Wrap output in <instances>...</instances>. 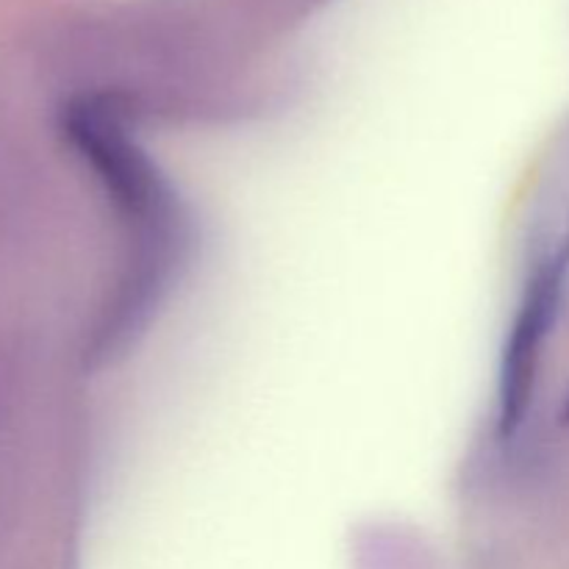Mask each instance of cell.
Here are the masks:
<instances>
[{
  "label": "cell",
  "instance_id": "1",
  "mask_svg": "<svg viewBox=\"0 0 569 569\" xmlns=\"http://www.w3.org/2000/svg\"><path fill=\"white\" fill-rule=\"evenodd\" d=\"M569 283V228L556 237L533 267L522 295L520 311L506 342L503 372H500V433L511 437L526 420L528 403L533 398L539 361L550 331L556 328Z\"/></svg>",
  "mask_w": 569,
  "mask_h": 569
},
{
  "label": "cell",
  "instance_id": "2",
  "mask_svg": "<svg viewBox=\"0 0 569 569\" xmlns=\"http://www.w3.org/2000/svg\"><path fill=\"white\" fill-rule=\"evenodd\" d=\"M567 420H569V400H567Z\"/></svg>",
  "mask_w": 569,
  "mask_h": 569
}]
</instances>
